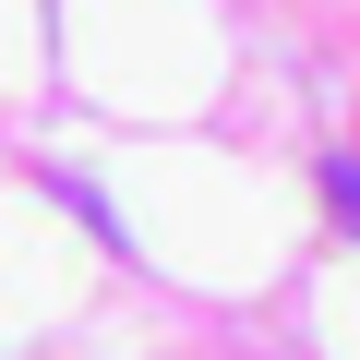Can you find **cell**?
Here are the masks:
<instances>
[{
    "label": "cell",
    "mask_w": 360,
    "mask_h": 360,
    "mask_svg": "<svg viewBox=\"0 0 360 360\" xmlns=\"http://www.w3.org/2000/svg\"><path fill=\"white\" fill-rule=\"evenodd\" d=\"M324 193H336V217L360 229V156H336V168H324Z\"/></svg>",
    "instance_id": "obj_1"
}]
</instances>
